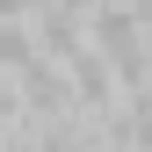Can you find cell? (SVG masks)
<instances>
[{
    "mask_svg": "<svg viewBox=\"0 0 152 152\" xmlns=\"http://www.w3.org/2000/svg\"><path fill=\"white\" fill-rule=\"evenodd\" d=\"M44 58V44H36V22H0V72H22V65H36Z\"/></svg>",
    "mask_w": 152,
    "mask_h": 152,
    "instance_id": "obj_1",
    "label": "cell"
},
{
    "mask_svg": "<svg viewBox=\"0 0 152 152\" xmlns=\"http://www.w3.org/2000/svg\"><path fill=\"white\" fill-rule=\"evenodd\" d=\"M109 152H130V145H109Z\"/></svg>",
    "mask_w": 152,
    "mask_h": 152,
    "instance_id": "obj_2",
    "label": "cell"
}]
</instances>
